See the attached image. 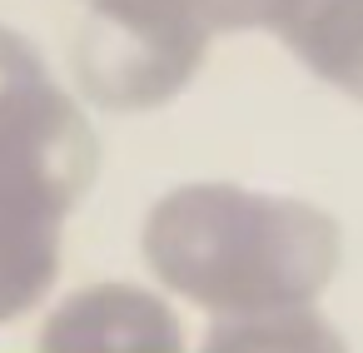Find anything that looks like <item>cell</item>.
Masks as SVG:
<instances>
[{"label": "cell", "instance_id": "obj_1", "mask_svg": "<svg viewBox=\"0 0 363 353\" xmlns=\"http://www.w3.org/2000/svg\"><path fill=\"white\" fill-rule=\"evenodd\" d=\"M140 254L169 293L234 318L313 303L338 274L343 234L308 199L204 179L155 199Z\"/></svg>", "mask_w": 363, "mask_h": 353}, {"label": "cell", "instance_id": "obj_2", "mask_svg": "<svg viewBox=\"0 0 363 353\" xmlns=\"http://www.w3.org/2000/svg\"><path fill=\"white\" fill-rule=\"evenodd\" d=\"M95 169V130L55 80L0 110V323L50 293L65 214L85 199Z\"/></svg>", "mask_w": 363, "mask_h": 353}, {"label": "cell", "instance_id": "obj_3", "mask_svg": "<svg viewBox=\"0 0 363 353\" xmlns=\"http://www.w3.org/2000/svg\"><path fill=\"white\" fill-rule=\"evenodd\" d=\"M209 30L189 11H100L70 40L75 90L110 115H145L184 95L204 65Z\"/></svg>", "mask_w": 363, "mask_h": 353}, {"label": "cell", "instance_id": "obj_4", "mask_svg": "<svg viewBox=\"0 0 363 353\" xmlns=\"http://www.w3.org/2000/svg\"><path fill=\"white\" fill-rule=\"evenodd\" d=\"M35 353H184V328L155 288L115 279L55 303Z\"/></svg>", "mask_w": 363, "mask_h": 353}, {"label": "cell", "instance_id": "obj_5", "mask_svg": "<svg viewBox=\"0 0 363 353\" xmlns=\"http://www.w3.org/2000/svg\"><path fill=\"white\" fill-rule=\"evenodd\" d=\"M269 35L313 80L363 105V0H284Z\"/></svg>", "mask_w": 363, "mask_h": 353}, {"label": "cell", "instance_id": "obj_6", "mask_svg": "<svg viewBox=\"0 0 363 353\" xmlns=\"http://www.w3.org/2000/svg\"><path fill=\"white\" fill-rule=\"evenodd\" d=\"M199 353H348V343L313 303H303V308L214 318Z\"/></svg>", "mask_w": 363, "mask_h": 353}, {"label": "cell", "instance_id": "obj_7", "mask_svg": "<svg viewBox=\"0 0 363 353\" xmlns=\"http://www.w3.org/2000/svg\"><path fill=\"white\" fill-rule=\"evenodd\" d=\"M45 80H50V70H45V60H40V50H35L21 30L0 26V110L16 105L21 95H30V90L45 85Z\"/></svg>", "mask_w": 363, "mask_h": 353}, {"label": "cell", "instance_id": "obj_8", "mask_svg": "<svg viewBox=\"0 0 363 353\" xmlns=\"http://www.w3.org/2000/svg\"><path fill=\"white\" fill-rule=\"evenodd\" d=\"M284 0H194V16L209 35H249L274 30Z\"/></svg>", "mask_w": 363, "mask_h": 353}, {"label": "cell", "instance_id": "obj_9", "mask_svg": "<svg viewBox=\"0 0 363 353\" xmlns=\"http://www.w3.org/2000/svg\"><path fill=\"white\" fill-rule=\"evenodd\" d=\"M90 6H100V11H189L194 16V0H90Z\"/></svg>", "mask_w": 363, "mask_h": 353}]
</instances>
